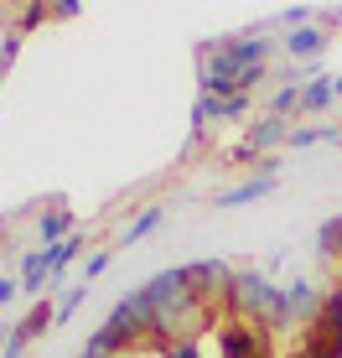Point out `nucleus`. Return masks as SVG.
<instances>
[{"mask_svg": "<svg viewBox=\"0 0 342 358\" xmlns=\"http://www.w3.org/2000/svg\"><path fill=\"white\" fill-rule=\"evenodd\" d=\"M218 348H223V358H275L270 332L254 327V322H239V317H228L218 327Z\"/></svg>", "mask_w": 342, "mask_h": 358, "instance_id": "1", "label": "nucleus"}, {"mask_svg": "<svg viewBox=\"0 0 342 358\" xmlns=\"http://www.w3.org/2000/svg\"><path fill=\"white\" fill-rule=\"evenodd\" d=\"M290 120L285 115H265V120H254L249 125V141H244V151H254V156H270L275 145H290Z\"/></svg>", "mask_w": 342, "mask_h": 358, "instance_id": "2", "label": "nucleus"}, {"mask_svg": "<svg viewBox=\"0 0 342 358\" xmlns=\"http://www.w3.org/2000/svg\"><path fill=\"white\" fill-rule=\"evenodd\" d=\"M68 234H78V224H73L68 208H42V213H36V244H42V250L63 244Z\"/></svg>", "mask_w": 342, "mask_h": 358, "instance_id": "3", "label": "nucleus"}, {"mask_svg": "<svg viewBox=\"0 0 342 358\" xmlns=\"http://www.w3.org/2000/svg\"><path fill=\"white\" fill-rule=\"evenodd\" d=\"M280 47H285V57H290V63H301V57L327 52V31H322V27H296V31H285V36H280Z\"/></svg>", "mask_w": 342, "mask_h": 358, "instance_id": "4", "label": "nucleus"}, {"mask_svg": "<svg viewBox=\"0 0 342 358\" xmlns=\"http://www.w3.org/2000/svg\"><path fill=\"white\" fill-rule=\"evenodd\" d=\"M337 104V78L332 73H316V78L301 89V115H327Z\"/></svg>", "mask_w": 342, "mask_h": 358, "instance_id": "5", "label": "nucleus"}, {"mask_svg": "<svg viewBox=\"0 0 342 358\" xmlns=\"http://www.w3.org/2000/svg\"><path fill=\"white\" fill-rule=\"evenodd\" d=\"M52 322H57V306H52V301H31V312L16 322V338H21V343H31V338H42V332L52 327Z\"/></svg>", "mask_w": 342, "mask_h": 358, "instance_id": "6", "label": "nucleus"}, {"mask_svg": "<svg viewBox=\"0 0 342 358\" xmlns=\"http://www.w3.org/2000/svg\"><path fill=\"white\" fill-rule=\"evenodd\" d=\"M270 187H275V177H249V182H239V187H228L213 208H244V203H260V197L270 192Z\"/></svg>", "mask_w": 342, "mask_h": 358, "instance_id": "7", "label": "nucleus"}, {"mask_svg": "<svg viewBox=\"0 0 342 358\" xmlns=\"http://www.w3.org/2000/svg\"><path fill=\"white\" fill-rule=\"evenodd\" d=\"M161 218H166V208H161V203H151L145 213H135L125 229H119V239H114V244H140L145 234H156V229H161Z\"/></svg>", "mask_w": 342, "mask_h": 358, "instance_id": "8", "label": "nucleus"}, {"mask_svg": "<svg viewBox=\"0 0 342 358\" xmlns=\"http://www.w3.org/2000/svg\"><path fill=\"white\" fill-rule=\"evenodd\" d=\"M311 145H342L337 125H296L290 130V151H311Z\"/></svg>", "mask_w": 342, "mask_h": 358, "instance_id": "9", "label": "nucleus"}, {"mask_svg": "<svg viewBox=\"0 0 342 358\" xmlns=\"http://www.w3.org/2000/svg\"><path fill=\"white\" fill-rule=\"evenodd\" d=\"M306 83H311V78H306ZM306 83H280V89L270 94V115H285V120H290V109L301 115V89H306Z\"/></svg>", "mask_w": 342, "mask_h": 358, "instance_id": "10", "label": "nucleus"}, {"mask_svg": "<svg viewBox=\"0 0 342 358\" xmlns=\"http://www.w3.org/2000/svg\"><path fill=\"white\" fill-rule=\"evenodd\" d=\"M104 265H109V250H94V255H83V265H78V280H83V286H94V280L104 275Z\"/></svg>", "mask_w": 342, "mask_h": 358, "instance_id": "11", "label": "nucleus"}, {"mask_svg": "<svg viewBox=\"0 0 342 358\" xmlns=\"http://www.w3.org/2000/svg\"><path fill=\"white\" fill-rule=\"evenodd\" d=\"M83 296H89V286H83V280H78V286H68V291H63V301H57V322H73V312L83 306Z\"/></svg>", "mask_w": 342, "mask_h": 358, "instance_id": "12", "label": "nucleus"}, {"mask_svg": "<svg viewBox=\"0 0 342 358\" xmlns=\"http://www.w3.org/2000/svg\"><path fill=\"white\" fill-rule=\"evenodd\" d=\"M311 16H316L311 6H285V10H280V21H285L290 31H296V27H311Z\"/></svg>", "mask_w": 342, "mask_h": 358, "instance_id": "13", "label": "nucleus"}, {"mask_svg": "<svg viewBox=\"0 0 342 358\" xmlns=\"http://www.w3.org/2000/svg\"><path fill=\"white\" fill-rule=\"evenodd\" d=\"M16 296H21V275H0V312H6Z\"/></svg>", "mask_w": 342, "mask_h": 358, "instance_id": "14", "label": "nucleus"}, {"mask_svg": "<svg viewBox=\"0 0 342 358\" xmlns=\"http://www.w3.org/2000/svg\"><path fill=\"white\" fill-rule=\"evenodd\" d=\"M166 358H202V348H198V338L192 343H171V348H161Z\"/></svg>", "mask_w": 342, "mask_h": 358, "instance_id": "15", "label": "nucleus"}, {"mask_svg": "<svg viewBox=\"0 0 342 358\" xmlns=\"http://www.w3.org/2000/svg\"><path fill=\"white\" fill-rule=\"evenodd\" d=\"M16 52H21V31H10V36H6V47H0V73L10 68V57H16Z\"/></svg>", "mask_w": 342, "mask_h": 358, "instance_id": "16", "label": "nucleus"}, {"mask_svg": "<svg viewBox=\"0 0 342 358\" xmlns=\"http://www.w3.org/2000/svg\"><path fill=\"white\" fill-rule=\"evenodd\" d=\"M0 358H27V343L16 338V327H10V343H6V353H0Z\"/></svg>", "mask_w": 342, "mask_h": 358, "instance_id": "17", "label": "nucleus"}, {"mask_svg": "<svg viewBox=\"0 0 342 358\" xmlns=\"http://www.w3.org/2000/svg\"><path fill=\"white\" fill-rule=\"evenodd\" d=\"M10 327H16V322H6V327H0V353H6V343H10Z\"/></svg>", "mask_w": 342, "mask_h": 358, "instance_id": "18", "label": "nucleus"}, {"mask_svg": "<svg viewBox=\"0 0 342 358\" xmlns=\"http://www.w3.org/2000/svg\"><path fill=\"white\" fill-rule=\"evenodd\" d=\"M332 78H337V99H342V73H332Z\"/></svg>", "mask_w": 342, "mask_h": 358, "instance_id": "19", "label": "nucleus"}, {"mask_svg": "<svg viewBox=\"0 0 342 358\" xmlns=\"http://www.w3.org/2000/svg\"><path fill=\"white\" fill-rule=\"evenodd\" d=\"M337 130H342V104H337Z\"/></svg>", "mask_w": 342, "mask_h": 358, "instance_id": "20", "label": "nucleus"}]
</instances>
